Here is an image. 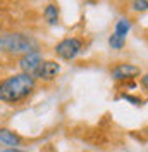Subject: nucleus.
I'll return each instance as SVG.
<instances>
[{
  "label": "nucleus",
  "instance_id": "obj_1",
  "mask_svg": "<svg viewBox=\"0 0 148 152\" xmlns=\"http://www.w3.org/2000/svg\"><path fill=\"white\" fill-rule=\"evenodd\" d=\"M36 88V80L24 73H16L0 80V102L4 104H21Z\"/></svg>",
  "mask_w": 148,
  "mask_h": 152
},
{
  "label": "nucleus",
  "instance_id": "obj_2",
  "mask_svg": "<svg viewBox=\"0 0 148 152\" xmlns=\"http://www.w3.org/2000/svg\"><path fill=\"white\" fill-rule=\"evenodd\" d=\"M38 42L31 35L10 31L0 35V52L9 56H24L29 52H38Z\"/></svg>",
  "mask_w": 148,
  "mask_h": 152
},
{
  "label": "nucleus",
  "instance_id": "obj_3",
  "mask_svg": "<svg viewBox=\"0 0 148 152\" xmlns=\"http://www.w3.org/2000/svg\"><path fill=\"white\" fill-rule=\"evenodd\" d=\"M81 48H83V40L71 37V38H64V40H60L57 43L55 54L60 59H64V61H73L74 57L81 52Z\"/></svg>",
  "mask_w": 148,
  "mask_h": 152
},
{
  "label": "nucleus",
  "instance_id": "obj_4",
  "mask_svg": "<svg viewBox=\"0 0 148 152\" xmlns=\"http://www.w3.org/2000/svg\"><path fill=\"white\" fill-rule=\"evenodd\" d=\"M60 73V64L57 61H52V59H46V61H41L40 67L35 73V80H40V81H45V83H50L54 81Z\"/></svg>",
  "mask_w": 148,
  "mask_h": 152
},
{
  "label": "nucleus",
  "instance_id": "obj_5",
  "mask_svg": "<svg viewBox=\"0 0 148 152\" xmlns=\"http://www.w3.org/2000/svg\"><path fill=\"white\" fill-rule=\"evenodd\" d=\"M110 76L115 81H131V80L141 76V69L138 66H134V64L124 62V64H117L115 67H112Z\"/></svg>",
  "mask_w": 148,
  "mask_h": 152
},
{
  "label": "nucleus",
  "instance_id": "obj_6",
  "mask_svg": "<svg viewBox=\"0 0 148 152\" xmlns=\"http://www.w3.org/2000/svg\"><path fill=\"white\" fill-rule=\"evenodd\" d=\"M41 61H43V59L40 56V52H29V54H24V56L19 57L17 66H19V69H21V73L35 76L36 69L40 67V64H41Z\"/></svg>",
  "mask_w": 148,
  "mask_h": 152
},
{
  "label": "nucleus",
  "instance_id": "obj_7",
  "mask_svg": "<svg viewBox=\"0 0 148 152\" xmlns=\"http://www.w3.org/2000/svg\"><path fill=\"white\" fill-rule=\"evenodd\" d=\"M0 143L9 145V149H17V145L22 143V138H21V135H17L9 128H0Z\"/></svg>",
  "mask_w": 148,
  "mask_h": 152
},
{
  "label": "nucleus",
  "instance_id": "obj_8",
  "mask_svg": "<svg viewBox=\"0 0 148 152\" xmlns=\"http://www.w3.org/2000/svg\"><path fill=\"white\" fill-rule=\"evenodd\" d=\"M43 18L48 24H52V26H55L57 23H59V7H57V4H48L43 10Z\"/></svg>",
  "mask_w": 148,
  "mask_h": 152
},
{
  "label": "nucleus",
  "instance_id": "obj_9",
  "mask_svg": "<svg viewBox=\"0 0 148 152\" xmlns=\"http://www.w3.org/2000/svg\"><path fill=\"white\" fill-rule=\"evenodd\" d=\"M129 29H131L129 19L122 18V19H119V21H117V24H115V31H114V33H117V35H120V37L126 38V35L129 33Z\"/></svg>",
  "mask_w": 148,
  "mask_h": 152
},
{
  "label": "nucleus",
  "instance_id": "obj_10",
  "mask_svg": "<svg viewBox=\"0 0 148 152\" xmlns=\"http://www.w3.org/2000/svg\"><path fill=\"white\" fill-rule=\"evenodd\" d=\"M124 43H126V38L117 35V33H112L110 37H109V45L114 50H120V48L124 47Z\"/></svg>",
  "mask_w": 148,
  "mask_h": 152
},
{
  "label": "nucleus",
  "instance_id": "obj_11",
  "mask_svg": "<svg viewBox=\"0 0 148 152\" xmlns=\"http://www.w3.org/2000/svg\"><path fill=\"white\" fill-rule=\"evenodd\" d=\"M133 10H136V12H145L148 10V4L147 2H143V0H136V2H133Z\"/></svg>",
  "mask_w": 148,
  "mask_h": 152
},
{
  "label": "nucleus",
  "instance_id": "obj_12",
  "mask_svg": "<svg viewBox=\"0 0 148 152\" xmlns=\"http://www.w3.org/2000/svg\"><path fill=\"white\" fill-rule=\"evenodd\" d=\"M122 99L128 100V102H131V104H134V105H141L143 104V100H141L139 97H134V95H129V94H124L122 95Z\"/></svg>",
  "mask_w": 148,
  "mask_h": 152
},
{
  "label": "nucleus",
  "instance_id": "obj_13",
  "mask_svg": "<svg viewBox=\"0 0 148 152\" xmlns=\"http://www.w3.org/2000/svg\"><path fill=\"white\" fill-rule=\"evenodd\" d=\"M139 83H141V86H143V88H148V75H143V76H141Z\"/></svg>",
  "mask_w": 148,
  "mask_h": 152
},
{
  "label": "nucleus",
  "instance_id": "obj_14",
  "mask_svg": "<svg viewBox=\"0 0 148 152\" xmlns=\"http://www.w3.org/2000/svg\"><path fill=\"white\" fill-rule=\"evenodd\" d=\"M0 152H24L21 149H5V151H0Z\"/></svg>",
  "mask_w": 148,
  "mask_h": 152
},
{
  "label": "nucleus",
  "instance_id": "obj_15",
  "mask_svg": "<svg viewBox=\"0 0 148 152\" xmlns=\"http://www.w3.org/2000/svg\"><path fill=\"white\" fill-rule=\"evenodd\" d=\"M133 2H136V0H133ZM143 2H147V4H148V0H143Z\"/></svg>",
  "mask_w": 148,
  "mask_h": 152
},
{
  "label": "nucleus",
  "instance_id": "obj_16",
  "mask_svg": "<svg viewBox=\"0 0 148 152\" xmlns=\"http://www.w3.org/2000/svg\"><path fill=\"white\" fill-rule=\"evenodd\" d=\"M0 31H2V23H0Z\"/></svg>",
  "mask_w": 148,
  "mask_h": 152
}]
</instances>
